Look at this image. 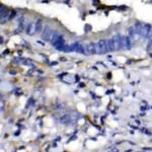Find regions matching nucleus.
I'll return each mask as SVG.
<instances>
[{"label":"nucleus","mask_w":152,"mask_h":152,"mask_svg":"<svg viewBox=\"0 0 152 152\" xmlns=\"http://www.w3.org/2000/svg\"><path fill=\"white\" fill-rule=\"evenodd\" d=\"M97 55H103V54L109 52L107 40H99L97 43Z\"/></svg>","instance_id":"1"},{"label":"nucleus","mask_w":152,"mask_h":152,"mask_svg":"<svg viewBox=\"0 0 152 152\" xmlns=\"http://www.w3.org/2000/svg\"><path fill=\"white\" fill-rule=\"evenodd\" d=\"M52 34H53V28H52L49 24H46V26H44L43 32H42V39H43L44 41H49L50 42Z\"/></svg>","instance_id":"2"},{"label":"nucleus","mask_w":152,"mask_h":152,"mask_svg":"<svg viewBox=\"0 0 152 152\" xmlns=\"http://www.w3.org/2000/svg\"><path fill=\"white\" fill-rule=\"evenodd\" d=\"M122 39L123 36L120 34H115V36L111 38L113 44V48H115V51H119V50H122Z\"/></svg>","instance_id":"3"},{"label":"nucleus","mask_w":152,"mask_h":152,"mask_svg":"<svg viewBox=\"0 0 152 152\" xmlns=\"http://www.w3.org/2000/svg\"><path fill=\"white\" fill-rule=\"evenodd\" d=\"M0 10H1V13H0V18H1V24H4L6 22V20H9V15H10V11L8 10V8L3 5H1L0 7Z\"/></svg>","instance_id":"4"},{"label":"nucleus","mask_w":152,"mask_h":152,"mask_svg":"<svg viewBox=\"0 0 152 152\" xmlns=\"http://www.w3.org/2000/svg\"><path fill=\"white\" fill-rule=\"evenodd\" d=\"M151 26L149 24H143L141 28V32H140V36L143 38V39H147L148 36L151 34Z\"/></svg>","instance_id":"5"},{"label":"nucleus","mask_w":152,"mask_h":152,"mask_svg":"<svg viewBox=\"0 0 152 152\" xmlns=\"http://www.w3.org/2000/svg\"><path fill=\"white\" fill-rule=\"evenodd\" d=\"M122 48L124 50H130L132 48V41H131V36H123L122 39Z\"/></svg>","instance_id":"6"},{"label":"nucleus","mask_w":152,"mask_h":152,"mask_svg":"<svg viewBox=\"0 0 152 152\" xmlns=\"http://www.w3.org/2000/svg\"><path fill=\"white\" fill-rule=\"evenodd\" d=\"M26 32L28 34V36H34L36 34V22H28L26 24Z\"/></svg>","instance_id":"7"},{"label":"nucleus","mask_w":152,"mask_h":152,"mask_svg":"<svg viewBox=\"0 0 152 152\" xmlns=\"http://www.w3.org/2000/svg\"><path fill=\"white\" fill-rule=\"evenodd\" d=\"M86 46H87L88 55H95V54H97V45L95 43H89Z\"/></svg>","instance_id":"8"},{"label":"nucleus","mask_w":152,"mask_h":152,"mask_svg":"<svg viewBox=\"0 0 152 152\" xmlns=\"http://www.w3.org/2000/svg\"><path fill=\"white\" fill-rule=\"evenodd\" d=\"M44 30V26H43V20L41 18L36 22V34H41Z\"/></svg>","instance_id":"9"},{"label":"nucleus","mask_w":152,"mask_h":152,"mask_svg":"<svg viewBox=\"0 0 152 152\" xmlns=\"http://www.w3.org/2000/svg\"><path fill=\"white\" fill-rule=\"evenodd\" d=\"M59 36H60V34H59L57 30H53V34H52L51 40H50V42H51L52 45H53V44L59 39Z\"/></svg>","instance_id":"10"},{"label":"nucleus","mask_w":152,"mask_h":152,"mask_svg":"<svg viewBox=\"0 0 152 152\" xmlns=\"http://www.w3.org/2000/svg\"><path fill=\"white\" fill-rule=\"evenodd\" d=\"M107 48H109V52H115V48H113V44L111 38L107 40Z\"/></svg>","instance_id":"11"},{"label":"nucleus","mask_w":152,"mask_h":152,"mask_svg":"<svg viewBox=\"0 0 152 152\" xmlns=\"http://www.w3.org/2000/svg\"><path fill=\"white\" fill-rule=\"evenodd\" d=\"M24 17L22 16V18H20V20H18V30L22 32V30H24Z\"/></svg>","instance_id":"12"},{"label":"nucleus","mask_w":152,"mask_h":152,"mask_svg":"<svg viewBox=\"0 0 152 152\" xmlns=\"http://www.w3.org/2000/svg\"><path fill=\"white\" fill-rule=\"evenodd\" d=\"M60 122L62 123V124H68V123L70 122V116H69V115L63 116L62 118L60 119Z\"/></svg>","instance_id":"13"},{"label":"nucleus","mask_w":152,"mask_h":152,"mask_svg":"<svg viewBox=\"0 0 152 152\" xmlns=\"http://www.w3.org/2000/svg\"><path fill=\"white\" fill-rule=\"evenodd\" d=\"M147 52H148V53H149V54H152V40L149 42V44H148Z\"/></svg>","instance_id":"14"}]
</instances>
